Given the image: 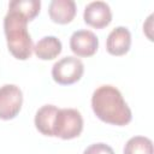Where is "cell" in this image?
<instances>
[{
	"label": "cell",
	"instance_id": "cell-5",
	"mask_svg": "<svg viewBox=\"0 0 154 154\" xmlns=\"http://www.w3.org/2000/svg\"><path fill=\"white\" fill-rule=\"evenodd\" d=\"M23 105V93L14 84L0 87V119L10 120L17 117Z\"/></svg>",
	"mask_w": 154,
	"mask_h": 154
},
{
	"label": "cell",
	"instance_id": "cell-4",
	"mask_svg": "<svg viewBox=\"0 0 154 154\" xmlns=\"http://www.w3.org/2000/svg\"><path fill=\"white\" fill-rule=\"evenodd\" d=\"M84 73V65L77 57H64L52 67L54 82L61 85H70L78 82Z\"/></svg>",
	"mask_w": 154,
	"mask_h": 154
},
{
	"label": "cell",
	"instance_id": "cell-2",
	"mask_svg": "<svg viewBox=\"0 0 154 154\" xmlns=\"http://www.w3.org/2000/svg\"><path fill=\"white\" fill-rule=\"evenodd\" d=\"M28 22L30 19L24 13L8 6V11L4 18V31L8 51L18 60H26L32 54L34 46L26 28Z\"/></svg>",
	"mask_w": 154,
	"mask_h": 154
},
{
	"label": "cell",
	"instance_id": "cell-14",
	"mask_svg": "<svg viewBox=\"0 0 154 154\" xmlns=\"http://www.w3.org/2000/svg\"><path fill=\"white\" fill-rule=\"evenodd\" d=\"M83 154H116L113 148L106 143H93L84 149Z\"/></svg>",
	"mask_w": 154,
	"mask_h": 154
},
{
	"label": "cell",
	"instance_id": "cell-11",
	"mask_svg": "<svg viewBox=\"0 0 154 154\" xmlns=\"http://www.w3.org/2000/svg\"><path fill=\"white\" fill-rule=\"evenodd\" d=\"M57 111H58V107L54 105H45L37 109L34 122H35L36 129L42 135L53 137L52 129H53V122H54Z\"/></svg>",
	"mask_w": 154,
	"mask_h": 154
},
{
	"label": "cell",
	"instance_id": "cell-3",
	"mask_svg": "<svg viewBox=\"0 0 154 154\" xmlns=\"http://www.w3.org/2000/svg\"><path fill=\"white\" fill-rule=\"evenodd\" d=\"M83 130V118L78 109L58 108L53 122L52 135L61 140H72L81 135Z\"/></svg>",
	"mask_w": 154,
	"mask_h": 154
},
{
	"label": "cell",
	"instance_id": "cell-13",
	"mask_svg": "<svg viewBox=\"0 0 154 154\" xmlns=\"http://www.w3.org/2000/svg\"><path fill=\"white\" fill-rule=\"evenodd\" d=\"M8 6H12L24 13L30 20H32L38 13L41 8V1L40 0H13L10 1Z\"/></svg>",
	"mask_w": 154,
	"mask_h": 154
},
{
	"label": "cell",
	"instance_id": "cell-8",
	"mask_svg": "<svg viewBox=\"0 0 154 154\" xmlns=\"http://www.w3.org/2000/svg\"><path fill=\"white\" fill-rule=\"evenodd\" d=\"M131 46V34L125 26L114 28L107 36L106 49L111 55L120 57L129 52Z\"/></svg>",
	"mask_w": 154,
	"mask_h": 154
},
{
	"label": "cell",
	"instance_id": "cell-1",
	"mask_svg": "<svg viewBox=\"0 0 154 154\" xmlns=\"http://www.w3.org/2000/svg\"><path fill=\"white\" fill-rule=\"evenodd\" d=\"M94 114L103 123L124 126L132 119V113L122 93L113 85L105 84L96 88L91 96Z\"/></svg>",
	"mask_w": 154,
	"mask_h": 154
},
{
	"label": "cell",
	"instance_id": "cell-9",
	"mask_svg": "<svg viewBox=\"0 0 154 154\" xmlns=\"http://www.w3.org/2000/svg\"><path fill=\"white\" fill-rule=\"evenodd\" d=\"M77 13L73 0H52L48 7L49 18L57 24L71 23Z\"/></svg>",
	"mask_w": 154,
	"mask_h": 154
},
{
	"label": "cell",
	"instance_id": "cell-7",
	"mask_svg": "<svg viewBox=\"0 0 154 154\" xmlns=\"http://www.w3.org/2000/svg\"><path fill=\"white\" fill-rule=\"evenodd\" d=\"M84 22L95 29H103L112 22V11L105 1L89 2L83 12Z\"/></svg>",
	"mask_w": 154,
	"mask_h": 154
},
{
	"label": "cell",
	"instance_id": "cell-6",
	"mask_svg": "<svg viewBox=\"0 0 154 154\" xmlns=\"http://www.w3.org/2000/svg\"><path fill=\"white\" fill-rule=\"evenodd\" d=\"M70 48L76 57L88 58L96 53L99 38L90 30H77L70 37Z\"/></svg>",
	"mask_w": 154,
	"mask_h": 154
},
{
	"label": "cell",
	"instance_id": "cell-12",
	"mask_svg": "<svg viewBox=\"0 0 154 154\" xmlns=\"http://www.w3.org/2000/svg\"><path fill=\"white\" fill-rule=\"evenodd\" d=\"M153 142L144 136H134L124 146L123 154H153Z\"/></svg>",
	"mask_w": 154,
	"mask_h": 154
},
{
	"label": "cell",
	"instance_id": "cell-10",
	"mask_svg": "<svg viewBox=\"0 0 154 154\" xmlns=\"http://www.w3.org/2000/svg\"><path fill=\"white\" fill-rule=\"evenodd\" d=\"M63 49L61 41L55 36H45L34 46L35 55L41 60H52L57 58Z\"/></svg>",
	"mask_w": 154,
	"mask_h": 154
}]
</instances>
